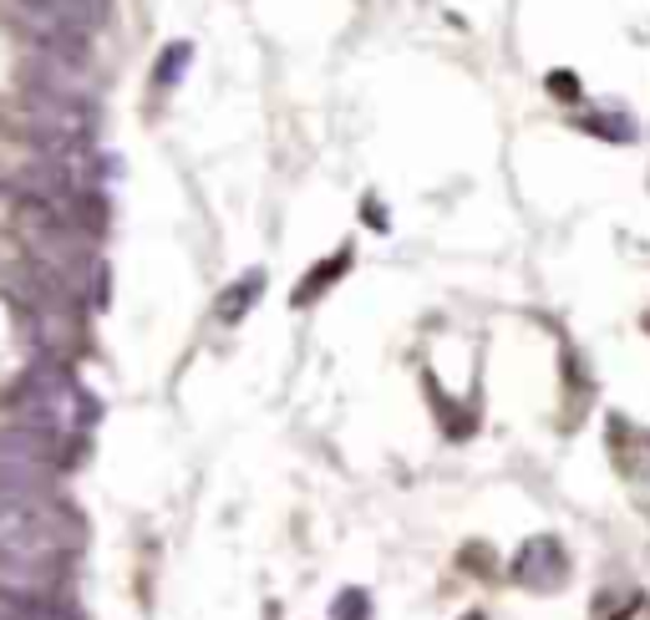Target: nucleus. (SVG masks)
<instances>
[{
  "instance_id": "f257e3e1",
  "label": "nucleus",
  "mask_w": 650,
  "mask_h": 620,
  "mask_svg": "<svg viewBox=\"0 0 650 620\" xmlns=\"http://www.w3.org/2000/svg\"><path fill=\"white\" fill-rule=\"evenodd\" d=\"M15 412L26 427H41V433H67V427H81L92 417V402L81 396V387L71 382L67 367L56 361H41V367L26 371V382L15 387Z\"/></svg>"
},
{
  "instance_id": "f03ea898",
  "label": "nucleus",
  "mask_w": 650,
  "mask_h": 620,
  "mask_svg": "<svg viewBox=\"0 0 650 620\" xmlns=\"http://www.w3.org/2000/svg\"><path fill=\"white\" fill-rule=\"evenodd\" d=\"M56 474V437L41 427H0V499H41Z\"/></svg>"
},
{
  "instance_id": "7ed1b4c3",
  "label": "nucleus",
  "mask_w": 650,
  "mask_h": 620,
  "mask_svg": "<svg viewBox=\"0 0 650 620\" xmlns=\"http://www.w3.org/2000/svg\"><path fill=\"white\" fill-rule=\"evenodd\" d=\"M21 122H26V132L46 148V153H71V148H87V138H92V102H81V97L26 93Z\"/></svg>"
},
{
  "instance_id": "20e7f679",
  "label": "nucleus",
  "mask_w": 650,
  "mask_h": 620,
  "mask_svg": "<svg viewBox=\"0 0 650 620\" xmlns=\"http://www.w3.org/2000/svg\"><path fill=\"white\" fill-rule=\"evenodd\" d=\"M62 544V519L41 499H0V555L5 550H52Z\"/></svg>"
},
{
  "instance_id": "39448f33",
  "label": "nucleus",
  "mask_w": 650,
  "mask_h": 620,
  "mask_svg": "<svg viewBox=\"0 0 650 620\" xmlns=\"http://www.w3.org/2000/svg\"><path fill=\"white\" fill-rule=\"evenodd\" d=\"M260 285H265V275L254 270L250 280H240V285H234V291L224 295V305H219V316H224V320H234L240 311H250V305H254V295H260Z\"/></svg>"
},
{
  "instance_id": "423d86ee",
  "label": "nucleus",
  "mask_w": 650,
  "mask_h": 620,
  "mask_svg": "<svg viewBox=\"0 0 650 620\" xmlns=\"http://www.w3.org/2000/svg\"><path fill=\"white\" fill-rule=\"evenodd\" d=\"M341 270H345V254H335V264H331V270H326V264H320L316 275H310V280H306V291L295 295V301L306 305V301H310V295H316V291H320V285H331V280H335V275H341Z\"/></svg>"
},
{
  "instance_id": "0eeeda50",
  "label": "nucleus",
  "mask_w": 650,
  "mask_h": 620,
  "mask_svg": "<svg viewBox=\"0 0 650 620\" xmlns=\"http://www.w3.org/2000/svg\"><path fill=\"white\" fill-rule=\"evenodd\" d=\"M366 616V595L361 590H345L341 600H335V620H361Z\"/></svg>"
},
{
  "instance_id": "6e6552de",
  "label": "nucleus",
  "mask_w": 650,
  "mask_h": 620,
  "mask_svg": "<svg viewBox=\"0 0 650 620\" xmlns=\"http://www.w3.org/2000/svg\"><path fill=\"white\" fill-rule=\"evenodd\" d=\"M188 66V46H168V66H158V81H173Z\"/></svg>"
},
{
  "instance_id": "1a4fd4ad",
  "label": "nucleus",
  "mask_w": 650,
  "mask_h": 620,
  "mask_svg": "<svg viewBox=\"0 0 650 620\" xmlns=\"http://www.w3.org/2000/svg\"><path fill=\"white\" fill-rule=\"evenodd\" d=\"M467 620H483V616H467Z\"/></svg>"
},
{
  "instance_id": "9d476101",
  "label": "nucleus",
  "mask_w": 650,
  "mask_h": 620,
  "mask_svg": "<svg viewBox=\"0 0 650 620\" xmlns=\"http://www.w3.org/2000/svg\"><path fill=\"white\" fill-rule=\"evenodd\" d=\"M0 620H5V616H0Z\"/></svg>"
}]
</instances>
